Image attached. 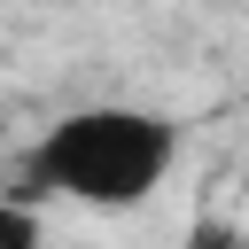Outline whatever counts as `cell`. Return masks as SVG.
<instances>
[{
	"label": "cell",
	"instance_id": "1",
	"mask_svg": "<svg viewBox=\"0 0 249 249\" xmlns=\"http://www.w3.org/2000/svg\"><path fill=\"white\" fill-rule=\"evenodd\" d=\"M179 163V124L140 101H78L62 109L16 163L23 202H78V210H140Z\"/></svg>",
	"mask_w": 249,
	"mask_h": 249
},
{
	"label": "cell",
	"instance_id": "2",
	"mask_svg": "<svg viewBox=\"0 0 249 249\" xmlns=\"http://www.w3.org/2000/svg\"><path fill=\"white\" fill-rule=\"evenodd\" d=\"M0 249H47L39 202H23V195H0Z\"/></svg>",
	"mask_w": 249,
	"mask_h": 249
},
{
	"label": "cell",
	"instance_id": "3",
	"mask_svg": "<svg viewBox=\"0 0 249 249\" xmlns=\"http://www.w3.org/2000/svg\"><path fill=\"white\" fill-rule=\"evenodd\" d=\"M179 249H249V226L202 210V218H187V241H179Z\"/></svg>",
	"mask_w": 249,
	"mask_h": 249
}]
</instances>
